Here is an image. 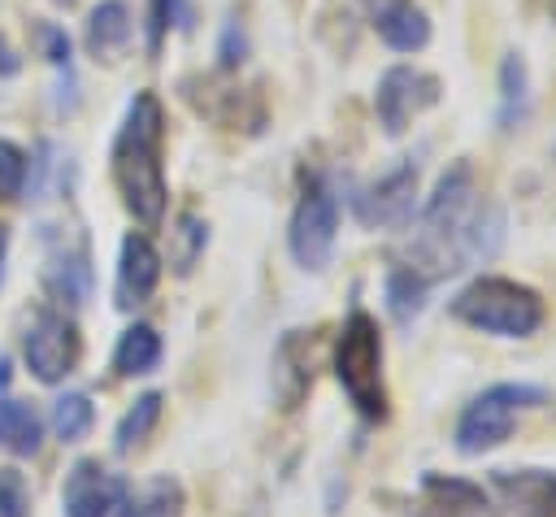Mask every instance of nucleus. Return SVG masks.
<instances>
[{"label":"nucleus","instance_id":"18","mask_svg":"<svg viewBox=\"0 0 556 517\" xmlns=\"http://www.w3.org/2000/svg\"><path fill=\"white\" fill-rule=\"evenodd\" d=\"M178 513H182V482L169 474H156L135 491L126 487L117 504V517H178Z\"/></svg>","mask_w":556,"mask_h":517},{"label":"nucleus","instance_id":"21","mask_svg":"<svg viewBox=\"0 0 556 517\" xmlns=\"http://www.w3.org/2000/svg\"><path fill=\"white\" fill-rule=\"evenodd\" d=\"M161 404H165L161 391H143V395L122 413V421H117V430H113V447H117L122 456L148 443V434H152L156 421H161Z\"/></svg>","mask_w":556,"mask_h":517},{"label":"nucleus","instance_id":"31","mask_svg":"<svg viewBox=\"0 0 556 517\" xmlns=\"http://www.w3.org/2000/svg\"><path fill=\"white\" fill-rule=\"evenodd\" d=\"M9 387V356H0V391Z\"/></svg>","mask_w":556,"mask_h":517},{"label":"nucleus","instance_id":"3","mask_svg":"<svg viewBox=\"0 0 556 517\" xmlns=\"http://www.w3.org/2000/svg\"><path fill=\"white\" fill-rule=\"evenodd\" d=\"M447 313L482 335H500V339H530L539 335L547 304L530 282L504 278V274H482L469 287H460L447 304Z\"/></svg>","mask_w":556,"mask_h":517},{"label":"nucleus","instance_id":"27","mask_svg":"<svg viewBox=\"0 0 556 517\" xmlns=\"http://www.w3.org/2000/svg\"><path fill=\"white\" fill-rule=\"evenodd\" d=\"M39 43H43V56L52 65H70V35L56 30V26H39Z\"/></svg>","mask_w":556,"mask_h":517},{"label":"nucleus","instance_id":"10","mask_svg":"<svg viewBox=\"0 0 556 517\" xmlns=\"http://www.w3.org/2000/svg\"><path fill=\"white\" fill-rule=\"evenodd\" d=\"M43 291L65 304L78 308L91 295V252H87V235H52L48 239V256H43Z\"/></svg>","mask_w":556,"mask_h":517},{"label":"nucleus","instance_id":"4","mask_svg":"<svg viewBox=\"0 0 556 517\" xmlns=\"http://www.w3.org/2000/svg\"><path fill=\"white\" fill-rule=\"evenodd\" d=\"M334 378L365 421H387V382H382V330L365 308H352L334 343Z\"/></svg>","mask_w":556,"mask_h":517},{"label":"nucleus","instance_id":"23","mask_svg":"<svg viewBox=\"0 0 556 517\" xmlns=\"http://www.w3.org/2000/svg\"><path fill=\"white\" fill-rule=\"evenodd\" d=\"M91 421H96V404H91L83 391L56 395V404H52V434H56L61 443H78V439L91 430Z\"/></svg>","mask_w":556,"mask_h":517},{"label":"nucleus","instance_id":"1","mask_svg":"<svg viewBox=\"0 0 556 517\" xmlns=\"http://www.w3.org/2000/svg\"><path fill=\"white\" fill-rule=\"evenodd\" d=\"M500 243H504V213L478 196L473 165L456 161L452 169L439 174L434 191L417 209L413 248L404 265H413L434 287L469 265L491 261Z\"/></svg>","mask_w":556,"mask_h":517},{"label":"nucleus","instance_id":"30","mask_svg":"<svg viewBox=\"0 0 556 517\" xmlns=\"http://www.w3.org/2000/svg\"><path fill=\"white\" fill-rule=\"evenodd\" d=\"M4 256H9V226H0V282H4Z\"/></svg>","mask_w":556,"mask_h":517},{"label":"nucleus","instance_id":"2","mask_svg":"<svg viewBox=\"0 0 556 517\" xmlns=\"http://www.w3.org/2000/svg\"><path fill=\"white\" fill-rule=\"evenodd\" d=\"M161 143H165L161 100L152 91H139L130 100L117 135H113L109 165H113V182H117V196H122L126 213L139 226H148V230L165 222V200H169L165 165H161Z\"/></svg>","mask_w":556,"mask_h":517},{"label":"nucleus","instance_id":"9","mask_svg":"<svg viewBox=\"0 0 556 517\" xmlns=\"http://www.w3.org/2000/svg\"><path fill=\"white\" fill-rule=\"evenodd\" d=\"M22 356H26V365H30V374L39 382H48V387L61 382L83 356L78 326L56 308H39L30 330H26V339H22Z\"/></svg>","mask_w":556,"mask_h":517},{"label":"nucleus","instance_id":"6","mask_svg":"<svg viewBox=\"0 0 556 517\" xmlns=\"http://www.w3.org/2000/svg\"><path fill=\"white\" fill-rule=\"evenodd\" d=\"M334 243H339V200L326 182H308L287 222V248L300 269L321 274L334 261Z\"/></svg>","mask_w":556,"mask_h":517},{"label":"nucleus","instance_id":"29","mask_svg":"<svg viewBox=\"0 0 556 517\" xmlns=\"http://www.w3.org/2000/svg\"><path fill=\"white\" fill-rule=\"evenodd\" d=\"M17 70H22V56H17V52H13V48L0 39V78H13Z\"/></svg>","mask_w":556,"mask_h":517},{"label":"nucleus","instance_id":"16","mask_svg":"<svg viewBox=\"0 0 556 517\" xmlns=\"http://www.w3.org/2000/svg\"><path fill=\"white\" fill-rule=\"evenodd\" d=\"M130 43V9L122 0H100L87 13V52L96 61H113Z\"/></svg>","mask_w":556,"mask_h":517},{"label":"nucleus","instance_id":"19","mask_svg":"<svg viewBox=\"0 0 556 517\" xmlns=\"http://www.w3.org/2000/svg\"><path fill=\"white\" fill-rule=\"evenodd\" d=\"M43 443V417L30 400H4L0 404V447L13 456H35Z\"/></svg>","mask_w":556,"mask_h":517},{"label":"nucleus","instance_id":"25","mask_svg":"<svg viewBox=\"0 0 556 517\" xmlns=\"http://www.w3.org/2000/svg\"><path fill=\"white\" fill-rule=\"evenodd\" d=\"M30 513V491L17 469H0V517H26Z\"/></svg>","mask_w":556,"mask_h":517},{"label":"nucleus","instance_id":"5","mask_svg":"<svg viewBox=\"0 0 556 517\" xmlns=\"http://www.w3.org/2000/svg\"><path fill=\"white\" fill-rule=\"evenodd\" d=\"M547 400V391L543 387H534V382H491L486 391H478L469 404H465V413H460V421H456V452L460 456H482V452H495L508 434H513V426H517V413L521 408H534V404H543Z\"/></svg>","mask_w":556,"mask_h":517},{"label":"nucleus","instance_id":"26","mask_svg":"<svg viewBox=\"0 0 556 517\" xmlns=\"http://www.w3.org/2000/svg\"><path fill=\"white\" fill-rule=\"evenodd\" d=\"M174 13H178V0H152V9H148V52L152 56H156V48H161Z\"/></svg>","mask_w":556,"mask_h":517},{"label":"nucleus","instance_id":"8","mask_svg":"<svg viewBox=\"0 0 556 517\" xmlns=\"http://www.w3.org/2000/svg\"><path fill=\"white\" fill-rule=\"evenodd\" d=\"M352 213L369 230H404L417 217V165L400 161L387 174H378L374 182L356 187Z\"/></svg>","mask_w":556,"mask_h":517},{"label":"nucleus","instance_id":"24","mask_svg":"<svg viewBox=\"0 0 556 517\" xmlns=\"http://www.w3.org/2000/svg\"><path fill=\"white\" fill-rule=\"evenodd\" d=\"M26 174H30V161H26V152H22L17 143L0 139V200H13V196H22V187H26Z\"/></svg>","mask_w":556,"mask_h":517},{"label":"nucleus","instance_id":"11","mask_svg":"<svg viewBox=\"0 0 556 517\" xmlns=\"http://www.w3.org/2000/svg\"><path fill=\"white\" fill-rule=\"evenodd\" d=\"M126 495V478L104 469L96 456H83L70 465L65 487H61V508L65 517H109Z\"/></svg>","mask_w":556,"mask_h":517},{"label":"nucleus","instance_id":"28","mask_svg":"<svg viewBox=\"0 0 556 517\" xmlns=\"http://www.w3.org/2000/svg\"><path fill=\"white\" fill-rule=\"evenodd\" d=\"M217 56H222V70H235V65L243 61V30H239V22H226Z\"/></svg>","mask_w":556,"mask_h":517},{"label":"nucleus","instance_id":"13","mask_svg":"<svg viewBox=\"0 0 556 517\" xmlns=\"http://www.w3.org/2000/svg\"><path fill=\"white\" fill-rule=\"evenodd\" d=\"M161 282V252L152 248L148 235H126L117 252V278H113V304L117 308H139Z\"/></svg>","mask_w":556,"mask_h":517},{"label":"nucleus","instance_id":"17","mask_svg":"<svg viewBox=\"0 0 556 517\" xmlns=\"http://www.w3.org/2000/svg\"><path fill=\"white\" fill-rule=\"evenodd\" d=\"M161 352H165V343H161L156 326L135 321V326H126V330L117 335V348H113V369H117L122 378L152 374V369L161 365Z\"/></svg>","mask_w":556,"mask_h":517},{"label":"nucleus","instance_id":"14","mask_svg":"<svg viewBox=\"0 0 556 517\" xmlns=\"http://www.w3.org/2000/svg\"><path fill=\"white\" fill-rule=\"evenodd\" d=\"M369 17H374L378 39L395 52H421L430 43V17L413 0H374Z\"/></svg>","mask_w":556,"mask_h":517},{"label":"nucleus","instance_id":"7","mask_svg":"<svg viewBox=\"0 0 556 517\" xmlns=\"http://www.w3.org/2000/svg\"><path fill=\"white\" fill-rule=\"evenodd\" d=\"M439 78L417 65H387L374 87V113L387 135H404L426 109L439 104Z\"/></svg>","mask_w":556,"mask_h":517},{"label":"nucleus","instance_id":"22","mask_svg":"<svg viewBox=\"0 0 556 517\" xmlns=\"http://www.w3.org/2000/svg\"><path fill=\"white\" fill-rule=\"evenodd\" d=\"M208 248V222L200 213H182L169 230V261H174V274H191L195 261L204 256Z\"/></svg>","mask_w":556,"mask_h":517},{"label":"nucleus","instance_id":"20","mask_svg":"<svg viewBox=\"0 0 556 517\" xmlns=\"http://www.w3.org/2000/svg\"><path fill=\"white\" fill-rule=\"evenodd\" d=\"M530 113V70L521 61V52H504L500 61V126L517 130Z\"/></svg>","mask_w":556,"mask_h":517},{"label":"nucleus","instance_id":"12","mask_svg":"<svg viewBox=\"0 0 556 517\" xmlns=\"http://www.w3.org/2000/svg\"><path fill=\"white\" fill-rule=\"evenodd\" d=\"M269 382L282 408H300L317 378V330H287L269 361Z\"/></svg>","mask_w":556,"mask_h":517},{"label":"nucleus","instance_id":"15","mask_svg":"<svg viewBox=\"0 0 556 517\" xmlns=\"http://www.w3.org/2000/svg\"><path fill=\"white\" fill-rule=\"evenodd\" d=\"M382 304H387V313H391L395 326H413L426 313V304H430V282L413 265L395 261L387 269V278H382Z\"/></svg>","mask_w":556,"mask_h":517}]
</instances>
